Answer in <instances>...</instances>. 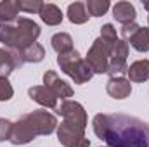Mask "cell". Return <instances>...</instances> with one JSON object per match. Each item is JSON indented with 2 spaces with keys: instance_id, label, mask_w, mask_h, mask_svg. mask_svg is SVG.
Segmentation results:
<instances>
[{
  "instance_id": "6da1fadb",
  "label": "cell",
  "mask_w": 149,
  "mask_h": 147,
  "mask_svg": "<svg viewBox=\"0 0 149 147\" xmlns=\"http://www.w3.org/2000/svg\"><path fill=\"white\" fill-rule=\"evenodd\" d=\"M92 126L108 147H149V126L135 116L99 112L94 116Z\"/></svg>"
},
{
  "instance_id": "7a4b0ae2",
  "label": "cell",
  "mask_w": 149,
  "mask_h": 147,
  "mask_svg": "<svg viewBox=\"0 0 149 147\" xmlns=\"http://www.w3.org/2000/svg\"><path fill=\"white\" fill-rule=\"evenodd\" d=\"M57 126H59L57 118L50 114L49 111L38 109L33 112H28L14 123L10 142L14 146L30 144L38 135H50L52 132L57 130Z\"/></svg>"
},
{
  "instance_id": "3957f363",
  "label": "cell",
  "mask_w": 149,
  "mask_h": 147,
  "mask_svg": "<svg viewBox=\"0 0 149 147\" xmlns=\"http://www.w3.org/2000/svg\"><path fill=\"white\" fill-rule=\"evenodd\" d=\"M40 37V26L33 19L17 17L14 23H0V42L10 54L21 52L30 45L37 43Z\"/></svg>"
},
{
  "instance_id": "277c9868",
  "label": "cell",
  "mask_w": 149,
  "mask_h": 147,
  "mask_svg": "<svg viewBox=\"0 0 149 147\" xmlns=\"http://www.w3.org/2000/svg\"><path fill=\"white\" fill-rule=\"evenodd\" d=\"M57 64H59L61 71L68 74L76 85H83V83L90 81L92 76H94V71L90 69L87 61L76 50H71V52L63 54V55H57Z\"/></svg>"
},
{
  "instance_id": "5b68a950",
  "label": "cell",
  "mask_w": 149,
  "mask_h": 147,
  "mask_svg": "<svg viewBox=\"0 0 149 147\" xmlns=\"http://www.w3.org/2000/svg\"><path fill=\"white\" fill-rule=\"evenodd\" d=\"M114 45V43H113ZM111 43L104 42L102 38H95L92 42V47L88 49L87 52V64L90 66V69L94 71V74H102V73H108V66H109V57H111V49H113Z\"/></svg>"
},
{
  "instance_id": "8992f818",
  "label": "cell",
  "mask_w": 149,
  "mask_h": 147,
  "mask_svg": "<svg viewBox=\"0 0 149 147\" xmlns=\"http://www.w3.org/2000/svg\"><path fill=\"white\" fill-rule=\"evenodd\" d=\"M57 140L64 147H90V140L85 137V130H80L66 121L57 126Z\"/></svg>"
},
{
  "instance_id": "52a82bcc",
  "label": "cell",
  "mask_w": 149,
  "mask_h": 147,
  "mask_svg": "<svg viewBox=\"0 0 149 147\" xmlns=\"http://www.w3.org/2000/svg\"><path fill=\"white\" fill-rule=\"evenodd\" d=\"M127 55H128V43L118 38L111 49V57H109V66H108V74L111 78L127 74V69H128Z\"/></svg>"
},
{
  "instance_id": "ba28073f",
  "label": "cell",
  "mask_w": 149,
  "mask_h": 147,
  "mask_svg": "<svg viewBox=\"0 0 149 147\" xmlns=\"http://www.w3.org/2000/svg\"><path fill=\"white\" fill-rule=\"evenodd\" d=\"M57 114H61L64 118L66 123L78 126L80 130H85L87 128V123H88V118H87V111L83 109V106L76 101H63L61 106L57 107Z\"/></svg>"
},
{
  "instance_id": "9c48e42d",
  "label": "cell",
  "mask_w": 149,
  "mask_h": 147,
  "mask_svg": "<svg viewBox=\"0 0 149 147\" xmlns=\"http://www.w3.org/2000/svg\"><path fill=\"white\" fill-rule=\"evenodd\" d=\"M43 85H45L57 99L68 101L70 97H73V88H71L64 80H61L59 74L56 73V71H52V69L45 71V74H43Z\"/></svg>"
},
{
  "instance_id": "30bf717a",
  "label": "cell",
  "mask_w": 149,
  "mask_h": 147,
  "mask_svg": "<svg viewBox=\"0 0 149 147\" xmlns=\"http://www.w3.org/2000/svg\"><path fill=\"white\" fill-rule=\"evenodd\" d=\"M106 92L109 94V97L116 99V101H123L132 94V85L125 76H116V78H109L106 83Z\"/></svg>"
},
{
  "instance_id": "8fae6325",
  "label": "cell",
  "mask_w": 149,
  "mask_h": 147,
  "mask_svg": "<svg viewBox=\"0 0 149 147\" xmlns=\"http://www.w3.org/2000/svg\"><path fill=\"white\" fill-rule=\"evenodd\" d=\"M28 95L31 101H35L37 104L43 106V107H49V109H56L57 107V97L45 87V85H37V87H31L28 90Z\"/></svg>"
},
{
  "instance_id": "7c38bea8",
  "label": "cell",
  "mask_w": 149,
  "mask_h": 147,
  "mask_svg": "<svg viewBox=\"0 0 149 147\" xmlns=\"http://www.w3.org/2000/svg\"><path fill=\"white\" fill-rule=\"evenodd\" d=\"M10 55L14 57V61H16L17 66H21L24 62H40L45 57V49L37 42V43L30 45L28 49H24L21 52H16V54H10Z\"/></svg>"
},
{
  "instance_id": "4fadbf2b",
  "label": "cell",
  "mask_w": 149,
  "mask_h": 147,
  "mask_svg": "<svg viewBox=\"0 0 149 147\" xmlns=\"http://www.w3.org/2000/svg\"><path fill=\"white\" fill-rule=\"evenodd\" d=\"M113 17L125 26V24L135 23L137 10H135L134 3H130V2H116L113 5Z\"/></svg>"
},
{
  "instance_id": "5bb4252c",
  "label": "cell",
  "mask_w": 149,
  "mask_h": 147,
  "mask_svg": "<svg viewBox=\"0 0 149 147\" xmlns=\"http://www.w3.org/2000/svg\"><path fill=\"white\" fill-rule=\"evenodd\" d=\"M127 80L132 83H144L149 80V59H139L127 69Z\"/></svg>"
},
{
  "instance_id": "9a60e30c",
  "label": "cell",
  "mask_w": 149,
  "mask_h": 147,
  "mask_svg": "<svg viewBox=\"0 0 149 147\" xmlns=\"http://www.w3.org/2000/svg\"><path fill=\"white\" fill-rule=\"evenodd\" d=\"M40 19L45 23V24H49V26H57V24H61L63 23V12H61V9L57 7V5H54V3H43L42 5V9H40Z\"/></svg>"
},
{
  "instance_id": "2e32d148",
  "label": "cell",
  "mask_w": 149,
  "mask_h": 147,
  "mask_svg": "<svg viewBox=\"0 0 149 147\" xmlns=\"http://www.w3.org/2000/svg\"><path fill=\"white\" fill-rule=\"evenodd\" d=\"M68 19L73 24H83L88 21V10L83 2H73L68 5Z\"/></svg>"
},
{
  "instance_id": "e0dca14e",
  "label": "cell",
  "mask_w": 149,
  "mask_h": 147,
  "mask_svg": "<svg viewBox=\"0 0 149 147\" xmlns=\"http://www.w3.org/2000/svg\"><path fill=\"white\" fill-rule=\"evenodd\" d=\"M50 43H52V49H54L59 55L74 50L73 49V38H71L70 33H63V31H61V33H56L54 37L50 38Z\"/></svg>"
},
{
  "instance_id": "ac0fdd59",
  "label": "cell",
  "mask_w": 149,
  "mask_h": 147,
  "mask_svg": "<svg viewBox=\"0 0 149 147\" xmlns=\"http://www.w3.org/2000/svg\"><path fill=\"white\" fill-rule=\"evenodd\" d=\"M127 42L137 50V52H149V28H139Z\"/></svg>"
},
{
  "instance_id": "d6986e66",
  "label": "cell",
  "mask_w": 149,
  "mask_h": 147,
  "mask_svg": "<svg viewBox=\"0 0 149 147\" xmlns=\"http://www.w3.org/2000/svg\"><path fill=\"white\" fill-rule=\"evenodd\" d=\"M19 7L17 0H3L0 2V23H14L17 19Z\"/></svg>"
},
{
  "instance_id": "ffe728a7",
  "label": "cell",
  "mask_w": 149,
  "mask_h": 147,
  "mask_svg": "<svg viewBox=\"0 0 149 147\" xmlns=\"http://www.w3.org/2000/svg\"><path fill=\"white\" fill-rule=\"evenodd\" d=\"M16 68H17V64H16L14 57L10 55V52L5 49H0V78H7Z\"/></svg>"
},
{
  "instance_id": "44dd1931",
  "label": "cell",
  "mask_w": 149,
  "mask_h": 147,
  "mask_svg": "<svg viewBox=\"0 0 149 147\" xmlns=\"http://www.w3.org/2000/svg\"><path fill=\"white\" fill-rule=\"evenodd\" d=\"M87 10H88V16H94V17H101L108 12L109 9V0H87Z\"/></svg>"
},
{
  "instance_id": "7402d4cb",
  "label": "cell",
  "mask_w": 149,
  "mask_h": 147,
  "mask_svg": "<svg viewBox=\"0 0 149 147\" xmlns=\"http://www.w3.org/2000/svg\"><path fill=\"white\" fill-rule=\"evenodd\" d=\"M42 5H43V2H40V0H17L19 10L28 12V14H40Z\"/></svg>"
},
{
  "instance_id": "603a6c76",
  "label": "cell",
  "mask_w": 149,
  "mask_h": 147,
  "mask_svg": "<svg viewBox=\"0 0 149 147\" xmlns=\"http://www.w3.org/2000/svg\"><path fill=\"white\" fill-rule=\"evenodd\" d=\"M12 126H14V123H12V121H9V119H5V118H0V142L10 140Z\"/></svg>"
},
{
  "instance_id": "cb8c5ba5",
  "label": "cell",
  "mask_w": 149,
  "mask_h": 147,
  "mask_svg": "<svg viewBox=\"0 0 149 147\" xmlns=\"http://www.w3.org/2000/svg\"><path fill=\"white\" fill-rule=\"evenodd\" d=\"M101 38L104 40V42H108V43H114L116 40H118V35H116V30H114V26L113 24H104L102 28H101Z\"/></svg>"
},
{
  "instance_id": "d4e9b609",
  "label": "cell",
  "mask_w": 149,
  "mask_h": 147,
  "mask_svg": "<svg viewBox=\"0 0 149 147\" xmlns=\"http://www.w3.org/2000/svg\"><path fill=\"white\" fill-rule=\"evenodd\" d=\"M14 95V88L7 78H0V101H9Z\"/></svg>"
},
{
  "instance_id": "484cf974",
  "label": "cell",
  "mask_w": 149,
  "mask_h": 147,
  "mask_svg": "<svg viewBox=\"0 0 149 147\" xmlns=\"http://www.w3.org/2000/svg\"><path fill=\"white\" fill-rule=\"evenodd\" d=\"M141 26L137 24V23H130V24H125L123 28H121V37H123V40H128V38L132 37L137 30H139Z\"/></svg>"
},
{
  "instance_id": "4316f807",
  "label": "cell",
  "mask_w": 149,
  "mask_h": 147,
  "mask_svg": "<svg viewBox=\"0 0 149 147\" xmlns=\"http://www.w3.org/2000/svg\"><path fill=\"white\" fill-rule=\"evenodd\" d=\"M142 5H144V9L148 10V14H149V0H142Z\"/></svg>"
},
{
  "instance_id": "83f0119b",
  "label": "cell",
  "mask_w": 149,
  "mask_h": 147,
  "mask_svg": "<svg viewBox=\"0 0 149 147\" xmlns=\"http://www.w3.org/2000/svg\"><path fill=\"white\" fill-rule=\"evenodd\" d=\"M148 23H149V16H148Z\"/></svg>"
}]
</instances>
